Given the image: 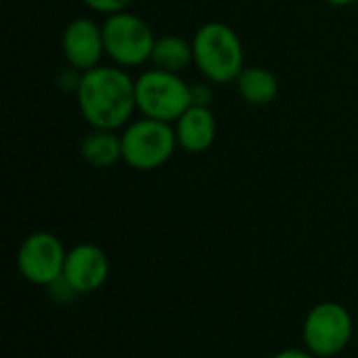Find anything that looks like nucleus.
<instances>
[{
    "instance_id": "obj_15",
    "label": "nucleus",
    "mask_w": 358,
    "mask_h": 358,
    "mask_svg": "<svg viewBox=\"0 0 358 358\" xmlns=\"http://www.w3.org/2000/svg\"><path fill=\"white\" fill-rule=\"evenodd\" d=\"M191 103L197 107H210L212 105V88L208 84H193L191 86Z\"/></svg>"
},
{
    "instance_id": "obj_11",
    "label": "nucleus",
    "mask_w": 358,
    "mask_h": 358,
    "mask_svg": "<svg viewBox=\"0 0 358 358\" xmlns=\"http://www.w3.org/2000/svg\"><path fill=\"white\" fill-rule=\"evenodd\" d=\"M80 155L92 168H111L122 159V134L107 128H90L80 141Z\"/></svg>"
},
{
    "instance_id": "obj_6",
    "label": "nucleus",
    "mask_w": 358,
    "mask_h": 358,
    "mask_svg": "<svg viewBox=\"0 0 358 358\" xmlns=\"http://www.w3.org/2000/svg\"><path fill=\"white\" fill-rule=\"evenodd\" d=\"M105 55L120 67H136L151 61L155 36L149 23L128 10L109 15L103 23Z\"/></svg>"
},
{
    "instance_id": "obj_16",
    "label": "nucleus",
    "mask_w": 358,
    "mask_h": 358,
    "mask_svg": "<svg viewBox=\"0 0 358 358\" xmlns=\"http://www.w3.org/2000/svg\"><path fill=\"white\" fill-rule=\"evenodd\" d=\"M271 358H317L313 352H308L306 348L302 350V348H285V350H281V352H277L275 357Z\"/></svg>"
},
{
    "instance_id": "obj_8",
    "label": "nucleus",
    "mask_w": 358,
    "mask_h": 358,
    "mask_svg": "<svg viewBox=\"0 0 358 358\" xmlns=\"http://www.w3.org/2000/svg\"><path fill=\"white\" fill-rule=\"evenodd\" d=\"M109 271V258L96 243H78L67 250L63 279L78 296L99 292L107 283Z\"/></svg>"
},
{
    "instance_id": "obj_1",
    "label": "nucleus",
    "mask_w": 358,
    "mask_h": 358,
    "mask_svg": "<svg viewBox=\"0 0 358 358\" xmlns=\"http://www.w3.org/2000/svg\"><path fill=\"white\" fill-rule=\"evenodd\" d=\"M76 101L90 128L117 130L130 124L136 109V80L122 67L99 65L82 73Z\"/></svg>"
},
{
    "instance_id": "obj_10",
    "label": "nucleus",
    "mask_w": 358,
    "mask_h": 358,
    "mask_svg": "<svg viewBox=\"0 0 358 358\" xmlns=\"http://www.w3.org/2000/svg\"><path fill=\"white\" fill-rule=\"evenodd\" d=\"M176 141L187 153H203L214 145L216 138V117L210 107L191 105L176 122Z\"/></svg>"
},
{
    "instance_id": "obj_4",
    "label": "nucleus",
    "mask_w": 358,
    "mask_h": 358,
    "mask_svg": "<svg viewBox=\"0 0 358 358\" xmlns=\"http://www.w3.org/2000/svg\"><path fill=\"white\" fill-rule=\"evenodd\" d=\"M191 105V84H187L180 73L153 67L136 78V109L143 117L172 124Z\"/></svg>"
},
{
    "instance_id": "obj_5",
    "label": "nucleus",
    "mask_w": 358,
    "mask_h": 358,
    "mask_svg": "<svg viewBox=\"0 0 358 358\" xmlns=\"http://www.w3.org/2000/svg\"><path fill=\"white\" fill-rule=\"evenodd\" d=\"M355 336L350 310L340 302H321L313 306L302 325V340L308 352L317 358L342 355Z\"/></svg>"
},
{
    "instance_id": "obj_13",
    "label": "nucleus",
    "mask_w": 358,
    "mask_h": 358,
    "mask_svg": "<svg viewBox=\"0 0 358 358\" xmlns=\"http://www.w3.org/2000/svg\"><path fill=\"white\" fill-rule=\"evenodd\" d=\"M151 63L155 69L170 71V73H180L193 63V44L187 42L180 36H162L155 40L153 52H151Z\"/></svg>"
},
{
    "instance_id": "obj_3",
    "label": "nucleus",
    "mask_w": 358,
    "mask_h": 358,
    "mask_svg": "<svg viewBox=\"0 0 358 358\" xmlns=\"http://www.w3.org/2000/svg\"><path fill=\"white\" fill-rule=\"evenodd\" d=\"M176 147L174 126L153 117L134 120L122 132V162L141 172L157 170L168 164Z\"/></svg>"
},
{
    "instance_id": "obj_9",
    "label": "nucleus",
    "mask_w": 358,
    "mask_h": 358,
    "mask_svg": "<svg viewBox=\"0 0 358 358\" xmlns=\"http://www.w3.org/2000/svg\"><path fill=\"white\" fill-rule=\"evenodd\" d=\"M61 50L65 61L82 73L99 67L101 57L105 55L103 25L88 17H78L69 21L61 36Z\"/></svg>"
},
{
    "instance_id": "obj_14",
    "label": "nucleus",
    "mask_w": 358,
    "mask_h": 358,
    "mask_svg": "<svg viewBox=\"0 0 358 358\" xmlns=\"http://www.w3.org/2000/svg\"><path fill=\"white\" fill-rule=\"evenodd\" d=\"M88 8L96 10V13H103V15H115V13H122L126 10L132 0H82Z\"/></svg>"
},
{
    "instance_id": "obj_12",
    "label": "nucleus",
    "mask_w": 358,
    "mask_h": 358,
    "mask_svg": "<svg viewBox=\"0 0 358 358\" xmlns=\"http://www.w3.org/2000/svg\"><path fill=\"white\" fill-rule=\"evenodd\" d=\"M235 84L241 99L254 107L271 105L279 96V82L275 73H271L264 67H243Z\"/></svg>"
},
{
    "instance_id": "obj_7",
    "label": "nucleus",
    "mask_w": 358,
    "mask_h": 358,
    "mask_svg": "<svg viewBox=\"0 0 358 358\" xmlns=\"http://www.w3.org/2000/svg\"><path fill=\"white\" fill-rule=\"evenodd\" d=\"M67 250L61 239L48 231L27 235L17 250V268L21 277L38 287H48L63 277Z\"/></svg>"
},
{
    "instance_id": "obj_2",
    "label": "nucleus",
    "mask_w": 358,
    "mask_h": 358,
    "mask_svg": "<svg viewBox=\"0 0 358 358\" xmlns=\"http://www.w3.org/2000/svg\"><path fill=\"white\" fill-rule=\"evenodd\" d=\"M193 63L212 84L235 82L243 65V44L233 27L210 21L201 25L193 40Z\"/></svg>"
},
{
    "instance_id": "obj_17",
    "label": "nucleus",
    "mask_w": 358,
    "mask_h": 358,
    "mask_svg": "<svg viewBox=\"0 0 358 358\" xmlns=\"http://www.w3.org/2000/svg\"><path fill=\"white\" fill-rule=\"evenodd\" d=\"M327 2L334 6H348V4H355L357 0H327Z\"/></svg>"
}]
</instances>
